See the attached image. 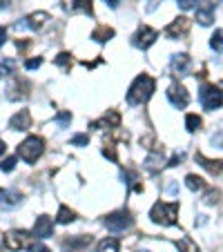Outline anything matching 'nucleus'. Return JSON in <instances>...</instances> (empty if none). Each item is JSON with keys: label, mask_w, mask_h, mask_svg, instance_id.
I'll return each mask as SVG.
<instances>
[{"label": "nucleus", "mask_w": 223, "mask_h": 252, "mask_svg": "<svg viewBox=\"0 0 223 252\" xmlns=\"http://www.w3.org/2000/svg\"><path fill=\"white\" fill-rule=\"evenodd\" d=\"M154 87H157V83H154L152 76H147V74H138L136 78H134V83L129 85L127 90V103L129 105H143L150 100V96H152Z\"/></svg>", "instance_id": "1"}, {"label": "nucleus", "mask_w": 223, "mask_h": 252, "mask_svg": "<svg viewBox=\"0 0 223 252\" xmlns=\"http://www.w3.org/2000/svg\"><path fill=\"white\" fill-rule=\"evenodd\" d=\"M150 219L159 225H176L179 221V203H163L157 201L150 210Z\"/></svg>", "instance_id": "2"}, {"label": "nucleus", "mask_w": 223, "mask_h": 252, "mask_svg": "<svg viewBox=\"0 0 223 252\" xmlns=\"http://www.w3.org/2000/svg\"><path fill=\"white\" fill-rule=\"evenodd\" d=\"M45 152V141L40 136H27L18 145V157L25 163H36Z\"/></svg>", "instance_id": "3"}, {"label": "nucleus", "mask_w": 223, "mask_h": 252, "mask_svg": "<svg viewBox=\"0 0 223 252\" xmlns=\"http://www.w3.org/2000/svg\"><path fill=\"white\" fill-rule=\"evenodd\" d=\"M199 100L205 110H219L223 105V92L212 83H205V85H201Z\"/></svg>", "instance_id": "4"}, {"label": "nucleus", "mask_w": 223, "mask_h": 252, "mask_svg": "<svg viewBox=\"0 0 223 252\" xmlns=\"http://www.w3.org/2000/svg\"><path fill=\"white\" fill-rule=\"evenodd\" d=\"M129 225H132V217H129L125 210L107 214V219H105V228H107L109 232H125Z\"/></svg>", "instance_id": "5"}, {"label": "nucleus", "mask_w": 223, "mask_h": 252, "mask_svg": "<svg viewBox=\"0 0 223 252\" xmlns=\"http://www.w3.org/2000/svg\"><path fill=\"white\" fill-rule=\"evenodd\" d=\"M32 237L33 234L25 232V230H11V232L5 234V246L9 248V250H23V248H29V243H32Z\"/></svg>", "instance_id": "6"}, {"label": "nucleus", "mask_w": 223, "mask_h": 252, "mask_svg": "<svg viewBox=\"0 0 223 252\" xmlns=\"http://www.w3.org/2000/svg\"><path fill=\"white\" fill-rule=\"evenodd\" d=\"M157 38H159V32L157 29H152V27H147V25H143L141 29H138L136 33H134V47H138V49H147V47H152L154 43H157Z\"/></svg>", "instance_id": "7"}, {"label": "nucleus", "mask_w": 223, "mask_h": 252, "mask_svg": "<svg viewBox=\"0 0 223 252\" xmlns=\"http://www.w3.org/2000/svg\"><path fill=\"white\" fill-rule=\"evenodd\" d=\"M167 100L174 105L176 110H183V107H188V103H190V94H188V90H185L183 85L174 83V85H170V90H167Z\"/></svg>", "instance_id": "8"}, {"label": "nucleus", "mask_w": 223, "mask_h": 252, "mask_svg": "<svg viewBox=\"0 0 223 252\" xmlns=\"http://www.w3.org/2000/svg\"><path fill=\"white\" fill-rule=\"evenodd\" d=\"M54 234V221L52 217H47V214H40L38 219H36V223H33V237L38 239H47Z\"/></svg>", "instance_id": "9"}, {"label": "nucleus", "mask_w": 223, "mask_h": 252, "mask_svg": "<svg viewBox=\"0 0 223 252\" xmlns=\"http://www.w3.org/2000/svg\"><path fill=\"white\" fill-rule=\"evenodd\" d=\"M190 65H192V61H190L188 54H174L172 61H170V67H172V71H174L176 76H188Z\"/></svg>", "instance_id": "10"}, {"label": "nucleus", "mask_w": 223, "mask_h": 252, "mask_svg": "<svg viewBox=\"0 0 223 252\" xmlns=\"http://www.w3.org/2000/svg\"><path fill=\"white\" fill-rule=\"evenodd\" d=\"M188 27H190V20L181 16V18L172 20V23L165 27V36L167 38H181L183 33H188Z\"/></svg>", "instance_id": "11"}, {"label": "nucleus", "mask_w": 223, "mask_h": 252, "mask_svg": "<svg viewBox=\"0 0 223 252\" xmlns=\"http://www.w3.org/2000/svg\"><path fill=\"white\" fill-rule=\"evenodd\" d=\"M196 20H199L203 27H208V25H212L214 20V2H210V0H205L203 5L196 9Z\"/></svg>", "instance_id": "12"}, {"label": "nucleus", "mask_w": 223, "mask_h": 252, "mask_svg": "<svg viewBox=\"0 0 223 252\" xmlns=\"http://www.w3.org/2000/svg\"><path fill=\"white\" fill-rule=\"evenodd\" d=\"M90 125L94 129H100V127H119V125H121V114H119V112H114V110H109L100 121H94V123H90Z\"/></svg>", "instance_id": "13"}, {"label": "nucleus", "mask_w": 223, "mask_h": 252, "mask_svg": "<svg viewBox=\"0 0 223 252\" xmlns=\"http://www.w3.org/2000/svg\"><path fill=\"white\" fill-rule=\"evenodd\" d=\"M9 127L11 129H27V127H32V116H29V112L27 110H20L18 114H14V116H11V121H9Z\"/></svg>", "instance_id": "14"}, {"label": "nucleus", "mask_w": 223, "mask_h": 252, "mask_svg": "<svg viewBox=\"0 0 223 252\" xmlns=\"http://www.w3.org/2000/svg\"><path fill=\"white\" fill-rule=\"evenodd\" d=\"M25 20H27V27L32 29V32H40V29L47 25L49 14L47 11H36V14H32L29 18H25Z\"/></svg>", "instance_id": "15"}, {"label": "nucleus", "mask_w": 223, "mask_h": 252, "mask_svg": "<svg viewBox=\"0 0 223 252\" xmlns=\"http://www.w3.org/2000/svg\"><path fill=\"white\" fill-rule=\"evenodd\" d=\"M196 163H199L203 170L212 172V174H219V172L223 170V163H221V161H212V158H205L201 152H196Z\"/></svg>", "instance_id": "16"}, {"label": "nucleus", "mask_w": 223, "mask_h": 252, "mask_svg": "<svg viewBox=\"0 0 223 252\" xmlns=\"http://www.w3.org/2000/svg\"><path fill=\"white\" fill-rule=\"evenodd\" d=\"M163 163H165V158H163V152H154V154H150V157L145 158V167L150 172H159L163 167Z\"/></svg>", "instance_id": "17"}, {"label": "nucleus", "mask_w": 223, "mask_h": 252, "mask_svg": "<svg viewBox=\"0 0 223 252\" xmlns=\"http://www.w3.org/2000/svg\"><path fill=\"white\" fill-rule=\"evenodd\" d=\"M92 38H94L96 43H107L109 38H114V29L112 27H96L94 32H92Z\"/></svg>", "instance_id": "18"}, {"label": "nucleus", "mask_w": 223, "mask_h": 252, "mask_svg": "<svg viewBox=\"0 0 223 252\" xmlns=\"http://www.w3.org/2000/svg\"><path fill=\"white\" fill-rule=\"evenodd\" d=\"M20 201V194L16 190L7 192V190H0V205H7V208H11V205H16Z\"/></svg>", "instance_id": "19"}, {"label": "nucleus", "mask_w": 223, "mask_h": 252, "mask_svg": "<svg viewBox=\"0 0 223 252\" xmlns=\"http://www.w3.org/2000/svg\"><path fill=\"white\" fill-rule=\"evenodd\" d=\"M176 250L179 252H199V246L185 234V237H181L179 241H176Z\"/></svg>", "instance_id": "20"}, {"label": "nucleus", "mask_w": 223, "mask_h": 252, "mask_svg": "<svg viewBox=\"0 0 223 252\" xmlns=\"http://www.w3.org/2000/svg\"><path fill=\"white\" fill-rule=\"evenodd\" d=\"M185 186L190 188L192 192H201V190H205V181L201 179V176H196V174H188V176H185Z\"/></svg>", "instance_id": "21"}, {"label": "nucleus", "mask_w": 223, "mask_h": 252, "mask_svg": "<svg viewBox=\"0 0 223 252\" xmlns=\"http://www.w3.org/2000/svg\"><path fill=\"white\" fill-rule=\"evenodd\" d=\"M119 248H121V243L114 237H107L98 243V252H119Z\"/></svg>", "instance_id": "22"}, {"label": "nucleus", "mask_w": 223, "mask_h": 252, "mask_svg": "<svg viewBox=\"0 0 223 252\" xmlns=\"http://www.w3.org/2000/svg\"><path fill=\"white\" fill-rule=\"evenodd\" d=\"M71 11H85L87 16H92L94 14L92 0H71Z\"/></svg>", "instance_id": "23"}, {"label": "nucleus", "mask_w": 223, "mask_h": 252, "mask_svg": "<svg viewBox=\"0 0 223 252\" xmlns=\"http://www.w3.org/2000/svg\"><path fill=\"white\" fill-rule=\"evenodd\" d=\"M74 219H76V214L71 212L67 205H61V208H58V217H56L58 223H71Z\"/></svg>", "instance_id": "24"}, {"label": "nucleus", "mask_w": 223, "mask_h": 252, "mask_svg": "<svg viewBox=\"0 0 223 252\" xmlns=\"http://www.w3.org/2000/svg\"><path fill=\"white\" fill-rule=\"evenodd\" d=\"M201 125H203L201 116H196V114L185 116V127H188V132H196V129H201Z\"/></svg>", "instance_id": "25"}, {"label": "nucleus", "mask_w": 223, "mask_h": 252, "mask_svg": "<svg viewBox=\"0 0 223 252\" xmlns=\"http://www.w3.org/2000/svg\"><path fill=\"white\" fill-rule=\"evenodd\" d=\"M210 47H212L214 52L223 54V29H217V32H214V36L210 38Z\"/></svg>", "instance_id": "26"}, {"label": "nucleus", "mask_w": 223, "mask_h": 252, "mask_svg": "<svg viewBox=\"0 0 223 252\" xmlns=\"http://www.w3.org/2000/svg\"><path fill=\"white\" fill-rule=\"evenodd\" d=\"M14 69H16V61H14V58H5V61L0 63V76H7V74H11Z\"/></svg>", "instance_id": "27"}, {"label": "nucleus", "mask_w": 223, "mask_h": 252, "mask_svg": "<svg viewBox=\"0 0 223 252\" xmlns=\"http://www.w3.org/2000/svg\"><path fill=\"white\" fill-rule=\"evenodd\" d=\"M56 65H61L63 69H69L71 67V54L69 52H61L56 56Z\"/></svg>", "instance_id": "28"}, {"label": "nucleus", "mask_w": 223, "mask_h": 252, "mask_svg": "<svg viewBox=\"0 0 223 252\" xmlns=\"http://www.w3.org/2000/svg\"><path fill=\"white\" fill-rule=\"evenodd\" d=\"M69 121H71V112H61V114H56V123L61 125V127H67L69 125Z\"/></svg>", "instance_id": "29"}, {"label": "nucleus", "mask_w": 223, "mask_h": 252, "mask_svg": "<svg viewBox=\"0 0 223 252\" xmlns=\"http://www.w3.org/2000/svg\"><path fill=\"white\" fill-rule=\"evenodd\" d=\"M103 154L109 158V161H114V163L119 161V157H116V145H114V143H109L107 148H103Z\"/></svg>", "instance_id": "30"}, {"label": "nucleus", "mask_w": 223, "mask_h": 252, "mask_svg": "<svg viewBox=\"0 0 223 252\" xmlns=\"http://www.w3.org/2000/svg\"><path fill=\"white\" fill-rule=\"evenodd\" d=\"M16 167V157H9V158H5V161L0 163V170L2 172H11Z\"/></svg>", "instance_id": "31"}, {"label": "nucleus", "mask_w": 223, "mask_h": 252, "mask_svg": "<svg viewBox=\"0 0 223 252\" xmlns=\"http://www.w3.org/2000/svg\"><path fill=\"white\" fill-rule=\"evenodd\" d=\"M90 143V136L87 134H76V136H71V145H87Z\"/></svg>", "instance_id": "32"}, {"label": "nucleus", "mask_w": 223, "mask_h": 252, "mask_svg": "<svg viewBox=\"0 0 223 252\" xmlns=\"http://www.w3.org/2000/svg\"><path fill=\"white\" fill-rule=\"evenodd\" d=\"M40 65H43V58H29V61L25 63V67H27V69H38Z\"/></svg>", "instance_id": "33"}, {"label": "nucleus", "mask_w": 223, "mask_h": 252, "mask_svg": "<svg viewBox=\"0 0 223 252\" xmlns=\"http://www.w3.org/2000/svg\"><path fill=\"white\" fill-rule=\"evenodd\" d=\"M183 158H185L183 152H181V154H174V157H172V161L167 163V165H170V167H176V165H181V161H183Z\"/></svg>", "instance_id": "34"}, {"label": "nucleus", "mask_w": 223, "mask_h": 252, "mask_svg": "<svg viewBox=\"0 0 223 252\" xmlns=\"http://www.w3.org/2000/svg\"><path fill=\"white\" fill-rule=\"evenodd\" d=\"M205 201H208V203H217L219 201V190H210L208 194H205Z\"/></svg>", "instance_id": "35"}, {"label": "nucleus", "mask_w": 223, "mask_h": 252, "mask_svg": "<svg viewBox=\"0 0 223 252\" xmlns=\"http://www.w3.org/2000/svg\"><path fill=\"white\" fill-rule=\"evenodd\" d=\"M196 5V0H179V7L181 9H192Z\"/></svg>", "instance_id": "36"}, {"label": "nucleus", "mask_w": 223, "mask_h": 252, "mask_svg": "<svg viewBox=\"0 0 223 252\" xmlns=\"http://www.w3.org/2000/svg\"><path fill=\"white\" fill-rule=\"evenodd\" d=\"M29 252H49V248H47V246H40V243H36V246L29 248Z\"/></svg>", "instance_id": "37"}, {"label": "nucleus", "mask_w": 223, "mask_h": 252, "mask_svg": "<svg viewBox=\"0 0 223 252\" xmlns=\"http://www.w3.org/2000/svg\"><path fill=\"white\" fill-rule=\"evenodd\" d=\"M176 192H179V186H176V183H170V186H167V194H176Z\"/></svg>", "instance_id": "38"}, {"label": "nucleus", "mask_w": 223, "mask_h": 252, "mask_svg": "<svg viewBox=\"0 0 223 252\" xmlns=\"http://www.w3.org/2000/svg\"><path fill=\"white\" fill-rule=\"evenodd\" d=\"M5 38H7V32H5V27H0V47L5 45Z\"/></svg>", "instance_id": "39"}, {"label": "nucleus", "mask_w": 223, "mask_h": 252, "mask_svg": "<svg viewBox=\"0 0 223 252\" xmlns=\"http://www.w3.org/2000/svg\"><path fill=\"white\" fill-rule=\"evenodd\" d=\"M105 2H107V5L112 7V9H116V7H119V2H121V0H105Z\"/></svg>", "instance_id": "40"}, {"label": "nucleus", "mask_w": 223, "mask_h": 252, "mask_svg": "<svg viewBox=\"0 0 223 252\" xmlns=\"http://www.w3.org/2000/svg\"><path fill=\"white\" fill-rule=\"evenodd\" d=\"M9 2H11V0H0V9H7V7H9Z\"/></svg>", "instance_id": "41"}, {"label": "nucleus", "mask_w": 223, "mask_h": 252, "mask_svg": "<svg viewBox=\"0 0 223 252\" xmlns=\"http://www.w3.org/2000/svg\"><path fill=\"white\" fill-rule=\"evenodd\" d=\"M2 154H5V141L0 138V157H2Z\"/></svg>", "instance_id": "42"}, {"label": "nucleus", "mask_w": 223, "mask_h": 252, "mask_svg": "<svg viewBox=\"0 0 223 252\" xmlns=\"http://www.w3.org/2000/svg\"><path fill=\"white\" fill-rule=\"evenodd\" d=\"M141 252H147V250H141Z\"/></svg>", "instance_id": "43"}]
</instances>
